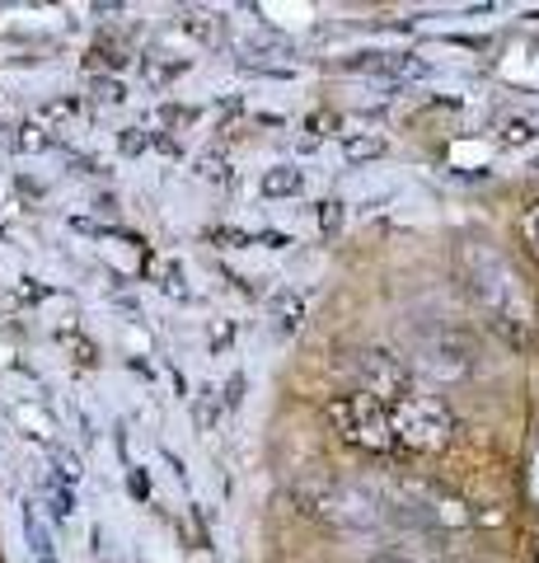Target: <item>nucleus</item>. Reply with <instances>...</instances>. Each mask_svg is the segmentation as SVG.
Returning <instances> with one entry per match:
<instances>
[{"mask_svg": "<svg viewBox=\"0 0 539 563\" xmlns=\"http://www.w3.org/2000/svg\"><path fill=\"white\" fill-rule=\"evenodd\" d=\"M464 277H469V296L489 314V324L502 329V339H512V343L526 339L530 296L520 287V277L512 273V263L493 254L489 244H464Z\"/></svg>", "mask_w": 539, "mask_h": 563, "instance_id": "f257e3e1", "label": "nucleus"}, {"mask_svg": "<svg viewBox=\"0 0 539 563\" xmlns=\"http://www.w3.org/2000/svg\"><path fill=\"white\" fill-rule=\"evenodd\" d=\"M390 432H394V446L441 451V446H450V437H456L460 428H456V413L446 409V399L413 390L390 409Z\"/></svg>", "mask_w": 539, "mask_h": 563, "instance_id": "f03ea898", "label": "nucleus"}, {"mask_svg": "<svg viewBox=\"0 0 539 563\" xmlns=\"http://www.w3.org/2000/svg\"><path fill=\"white\" fill-rule=\"evenodd\" d=\"M301 498H305V507L315 517H324L328 526H343V531H371V526L385 521V503H380L371 488L347 484V479L305 484Z\"/></svg>", "mask_w": 539, "mask_h": 563, "instance_id": "7ed1b4c3", "label": "nucleus"}, {"mask_svg": "<svg viewBox=\"0 0 539 563\" xmlns=\"http://www.w3.org/2000/svg\"><path fill=\"white\" fill-rule=\"evenodd\" d=\"M328 418H334V428H338V432H343L352 446H361V451H375V455H390V451H394L390 409H385V404H380V399H371V395L352 390V395H343V399L328 404Z\"/></svg>", "mask_w": 539, "mask_h": 563, "instance_id": "20e7f679", "label": "nucleus"}, {"mask_svg": "<svg viewBox=\"0 0 539 563\" xmlns=\"http://www.w3.org/2000/svg\"><path fill=\"white\" fill-rule=\"evenodd\" d=\"M413 366L437 380H460L469 376V366H474V347H469L460 333L450 329H437V333H423L413 347Z\"/></svg>", "mask_w": 539, "mask_h": 563, "instance_id": "39448f33", "label": "nucleus"}, {"mask_svg": "<svg viewBox=\"0 0 539 563\" xmlns=\"http://www.w3.org/2000/svg\"><path fill=\"white\" fill-rule=\"evenodd\" d=\"M357 376H361V395H371L380 399L385 409H394L404 395H413V376H408V366L390 357V352H361V366H357Z\"/></svg>", "mask_w": 539, "mask_h": 563, "instance_id": "423d86ee", "label": "nucleus"}, {"mask_svg": "<svg viewBox=\"0 0 539 563\" xmlns=\"http://www.w3.org/2000/svg\"><path fill=\"white\" fill-rule=\"evenodd\" d=\"M268 314H272V329L277 333H295L305 320V301H301V291H277L272 301H268Z\"/></svg>", "mask_w": 539, "mask_h": 563, "instance_id": "0eeeda50", "label": "nucleus"}, {"mask_svg": "<svg viewBox=\"0 0 539 563\" xmlns=\"http://www.w3.org/2000/svg\"><path fill=\"white\" fill-rule=\"evenodd\" d=\"M24 536H29V550H33V563H57V550H52V536H47V526L38 517V507L24 503Z\"/></svg>", "mask_w": 539, "mask_h": 563, "instance_id": "6e6552de", "label": "nucleus"}, {"mask_svg": "<svg viewBox=\"0 0 539 563\" xmlns=\"http://www.w3.org/2000/svg\"><path fill=\"white\" fill-rule=\"evenodd\" d=\"M301 188H305V174L295 165H272L263 174V192H268V198H295Z\"/></svg>", "mask_w": 539, "mask_h": 563, "instance_id": "1a4fd4ad", "label": "nucleus"}, {"mask_svg": "<svg viewBox=\"0 0 539 563\" xmlns=\"http://www.w3.org/2000/svg\"><path fill=\"white\" fill-rule=\"evenodd\" d=\"M343 155L352 165H367V161H375V155H385V141H380V136H347L343 141Z\"/></svg>", "mask_w": 539, "mask_h": 563, "instance_id": "9d476101", "label": "nucleus"}, {"mask_svg": "<svg viewBox=\"0 0 539 563\" xmlns=\"http://www.w3.org/2000/svg\"><path fill=\"white\" fill-rule=\"evenodd\" d=\"M319 231H324V240H338V231H343V202H319Z\"/></svg>", "mask_w": 539, "mask_h": 563, "instance_id": "9b49d317", "label": "nucleus"}, {"mask_svg": "<svg viewBox=\"0 0 539 563\" xmlns=\"http://www.w3.org/2000/svg\"><path fill=\"white\" fill-rule=\"evenodd\" d=\"M198 174L202 179H212V184H231V165H225V155H202Z\"/></svg>", "mask_w": 539, "mask_h": 563, "instance_id": "f8f14e48", "label": "nucleus"}, {"mask_svg": "<svg viewBox=\"0 0 539 563\" xmlns=\"http://www.w3.org/2000/svg\"><path fill=\"white\" fill-rule=\"evenodd\" d=\"M52 465H57V474H61L66 484H76V479H80V461H76V455L66 451V446H57V451H52Z\"/></svg>", "mask_w": 539, "mask_h": 563, "instance_id": "ddd939ff", "label": "nucleus"}, {"mask_svg": "<svg viewBox=\"0 0 539 563\" xmlns=\"http://www.w3.org/2000/svg\"><path fill=\"white\" fill-rule=\"evenodd\" d=\"M123 95H127V90H123L117 80H103V76L94 80V99H99V103H123Z\"/></svg>", "mask_w": 539, "mask_h": 563, "instance_id": "4468645a", "label": "nucleus"}, {"mask_svg": "<svg viewBox=\"0 0 539 563\" xmlns=\"http://www.w3.org/2000/svg\"><path fill=\"white\" fill-rule=\"evenodd\" d=\"M71 512H76L71 488H57V484H52V517H71Z\"/></svg>", "mask_w": 539, "mask_h": 563, "instance_id": "2eb2a0df", "label": "nucleus"}, {"mask_svg": "<svg viewBox=\"0 0 539 563\" xmlns=\"http://www.w3.org/2000/svg\"><path fill=\"white\" fill-rule=\"evenodd\" d=\"M520 225H526V244H530V254L539 258V202L526 211V221H520Z\"/></svg>", "mask_w": 539, "mask_h": 563, "instance_id": "dca6fc26", "label": "nucleus"}, {"mask_svg": "<svg viewBox=\"0 0 539 563\" xmlns=\"http://www.w3.org/2000/svg\"><path fill=\"white\" fill-rule=\"evenodd\" d=\"M117 146H123V155H142V151H146V136H142V132H123V141H117Z\"/></svg>", "mask_w": 539, "mask_h": 563, "instance_id": "f3484780", "label": "nucleus"}, {"mask_svg": "<svg viewBox=\"0 0 539 563\" xmlns=\"http://www.w3.org/2000/svg\"><path fill=\"white\" fill-rule=\"evenodd\" d=\"M132 493H136V498H146V493H150V484H146L142 470H132Z\"/></svg>", "mask_w": 539, "mask_h": 563, "instance_id": "a211bd4d", "label": "nucleus"}, {"mask_svg": "<svg viewBox=\"0 0 539 563\" xmlns=\"http://www.w3.org/2000/svg\"><path fill=\"white\" fill-rule=\"evenodd\" d=\"M225 390H231V395H225V399H231V404H239V390H245V376H231V385H225Z\"/></svg>", "mask_w": 539, "mask_h": 563, "instance_id": "6ab92c4d", "label": "nucleus"}, {"mask_svg": "<svg viewBox=\"0 0 539 563\" xmlns=\"http://www.w3.org/2000/svg\"><path fill=\"white\" fill-rule=\"evenodd\" d=\"M385 563H413V559H385Z\"/></svg>", "mask_w": 539, "mask_h": 563, "instance_id": "aec40b11", "label": "nucleus"}]
</instances>
